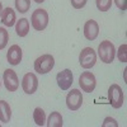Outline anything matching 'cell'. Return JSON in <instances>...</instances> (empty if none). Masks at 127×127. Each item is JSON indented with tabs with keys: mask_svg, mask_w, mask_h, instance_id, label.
I'll list each match as a JSON object with an SVG mask.
<instances>
[{
	"mask_svg": "<svg viewBox=\"0 0 127 127\" xmlns=\"http://www.w3.org/2000/svg\"><path fill=\"white\" fill-rule=\"evenodd\" d=\"M99 34V26L95 20L90 19L84 24V37L88 41H94Z\"/></svg>",
	"mask_w": 127,
	"mask_h": 127,
	"instance_id": "obj_11",
	"label": "cell"
},
{
	"mask_svg": "<svg viewBox=\"0 0 127 127\" xmlns=\"http://www.w3.org/2000/svg\"><path fill=\"white\" fill-rule=\"evenodd\" d=\"M83 104V95L78 89H72L66 95V105L70 111H78Z\"/></svg>",
	"mask_w": 127,
	"mask_h": 127,
	"instance_id": "obj_8",
	"label": "cell"
},
{
	"mask_svg": "<svg viewBox=\"0 0 127 127\" xmlns=\"http://www.w3.org/2000/svg\"><path fill=\"white\" fill-rule=\"evenodd\" d=\"M88 0H71V5L75 9H81L87 5Z\"/></svg>",
	"mask_w": 127,
	"mask_h": 127,
	"instance_id": "obj_22",
	"label": "cell"
},
{
	"mask_svg": "<svg viewBox=\"0 0 127 127\" xmlns=\"http://www.w3.org/2000/svg\"><path fill=\"white\" fill-rule=\"evenodd\" d=\"M102 126H103V127H109V126L117 127V126H118V123L116 122V120H114V118H112V117H107V118L104 120V122L102 123Z\"/></svg>",
	"mask_w": 127,
	"mask_h": 127,
	"instance_id": "obj_23",
	"label": "cell"
},
{
	"mask_svg": "<svg viewBox=\"0 0 127 127\" xmlns=\"http://www.w3.org/2000/svg\"><path fill=\"white\" fill-rule=\"evenodd\" d=\"M48 127H62V116L60 112H51L47 120Z\"/></svg>",
	"mask_w": 127,
	"mask_h": 127,
	"instance_id": "obj_16",
	"label": "cell"
},
{
	"mask_svg": "<svg viewBox=\"0 0 127 127\" xmlns=\"http://www.w3.org/2000/svg\"><path fill=\"white\" fill-rule=\"evenodd\" d=\"M0 85H1V81H0Z\"/></svg>",
	"mask_w": 127,
	"mask_h": 127,
	"instance_id": "obj_27",
	"label": "cell"
},
{
	"mask_svg": "<svg viewBox=\"0 0 127 127\" xmlns=\"http://www.w3.org/2000/svg\"><path fill=\"white\" fill-rule=\"evenodd\" d=\"M54 65H55L54 56L48 54L42 55L34 61V71H37L38 74H47L52 70Z\"/></svg>",
	"mask_w": 127,
	"mask_h": 127,
	"instance_id": "obj_4",
	"label": "cell"
},
{
	"mask_svg": "<svg viewBox=\"0 0 127 127\" xmlns=\"http://www.w3.org/2000/svg\"><path fill=\"white\" fill-rule=\"evenodd\" d=\"M114 4L117 5V8L120 10H126V6H127V0H113Z\"/></svg>",
	"mask_w": 127,
	"mask_h": 127,
	"instance_id": "obj_24",
	"label": "cell"
},
{
	"mask_svg": "<svg viewBox=\"0 0 127 127\" xmlns=\"http://www.w3.org/2000/svg\"><path fill=\"white\" fill-rule=\"evenodd\" d=\"M6 59L10 65H18L22 61V48L18 45H13L10 46L8 54H6Z\"/></svg>",
	"mask_w": 127,
	"mask_h": 127,
	"instance_id": "obj_12",
	"label": "cell"
},
{
	"mask_svg": "<svg viewBox=\"0 0 127 127\" xmlns=\"http://www.w3.org/2000/svg\"><path fill=\"white\" fill-rule=\"evenodd\" d=\"M31 24L36 31H43L48 26V13L45 9H36L31 17Z\"/></svg>",
	"mask_w": 127,
	"mask_h": 127,
	"instance_id": "obj_1",
	"label": "cell"
},
{
	"mask_svg": "<svg viewBox=\"0 0 127 127\" xmlns=\"http://www.w3.org/2000/svg\"><path fill=\"white\" fill-rule=\"evenodd\" d=\"M3 13V5H1V1H0V15Z\"/></svg>",
	"mask_w": 127,
	"mask_h": 127,
	"instance_id": "obj_25",
	"label": "cell"
},
{
	"mask_svg": "<svg viewBox=\"0 0 127 127\" xmlns=\"http://www.w3.org/2000/svg\"><path fill=\"white\" fill-rule=\"evenodd\" d=\"M108 102L113 108L118 109L123 104V92L118 84H112L108 88Z\"/></svg>",
	"mask_w": 127,
	"mask_h": 127,
	"instance_id": "obj_3",
	"label": "cell"
},
{
	"mask_svg": "<svg viewBox=\"0 0 127 127\" xmlns=\"http://www.w3.org/2000/svg\"><path fill=\"white\" fill-rule=\"evenodd\" d=\"M95 4H97L98 10H100V12H107L112 6V0H95Z\"/></svg>",
	"mask_w": 127,
	"mask_h": 127,
	"instance_id": "obj_19",
	"label": "cell"
},
{
	"mask_svg": "<svg viewBox=\"0 0 127 127\" xmlns=\"http://www.w3.org/2000/svg\"><path fill=\"white\" fill-rule=\"evenodd\" d=\"M79 85L83 92H87V93L94 92L95 87H97V80H95L94 74L90 71H84L79 78Z\"/></svg>",
	"mask_w": 127,
	"mask_h": 127,
	"instance_id": "obj_6",
	"label": "cell"
},
{
	"mask_svg": "<svg viewBox=\"0 0 127 127\" xmlns=\"http://www.w3.org/2000/svg\"><path fill=\"white\" fill-rule=\"evenodd\" d=\"M12 118V109L8 102L5 100H0V122L3 123H8L10 122Z\"/></svg>",
	"mask_w": 127,
	"mask_h": 127,
	"instance_id": "obj_14",
	"label": "cell"
},
{
	"mask_svg": "<svg viewBox=\"0 0 127 127\" xmlns=\"http://www.w3.org/2000/svg\"><path fill=\"white\" fill-rule=\"evenodd\" d=\"M3 81L8 92H15L19 88V80L14 70L8 69L3 74Z\"/></svg>",
	"mask_w": 127,
	"mask_h": 127,
	"instance_id": "obj_7",
	"label": "cell"
},
{
	"mask_svg": "<svg viewBox=\"0 0 127 127\" xmlns=\"http://www.w3.org/2000/svg\"><path fill=\"white\" fill-rule=\"evenodd\" d=\"M15 8L19 13H27L31 8V0H15Z\"/></svg>",
	"mask_w": 127,
	"mask_h": 127,
	"instance_id": "obj_18",
	"label": "cell"
},
{
	"mask_svg": "<svg viewBox=\"0 0 127 127\" xmlns=\"http://www.w3.org/2000/svg\"><path fill=\"white\" fill-rule=\"evenodd\" d=\"M33 120L36 122L37 126H43L46 123V114H45V111L42 108H36L34 112H33Z\"/></svg>",
	"mask_w": 127,
	"mask_h": 127,
	"instance_id": "obj_17",
	"label": "cell"
},
{
	"mask_svg": "<svg viewBox=\"0 0 127 127\" xmlns=\"http://www.w3.org/2000/svg\"><path fill=\"white\" fill-rule=\"evenodd\" d=\"M0 18H1V22L5 27H13L15 23V12L10 6H8L3 9V13L0 15Z\"/></svg>",
	"mask_w": 127,
	"mask_h": 127,
	"instance_id": "obj_13",
	"label": "cell"
},
{
	"mask_svg": "<svg viewBox=\"0 0 127 127\" xmlns=\"http://www.w3.org/2000/svg\"><path fill=\"white\" fill-rule=\"evenodd\" d=\"M22 88L26 94H33L38 88V79L33 72H27L22 80Z\"/></svg>",
	"mask_w": 127,
	"mask_h": 127,
	"instance_id": "obj_9",
	"label": "cell"
},
{
	"mask_svg": "<svg viewBox=\"0 0 127 127\" xmlns=\"http://www.w3.org/2000/svg\"><path fill=\"white\" fill-rule=\"evenodd\" d=\"M98 55L104 64H111L116 56L114 45L111 41H102V43L98 46Z\"/></svg>",
	"mask_w": 127,
	"mask_h": 127,
	"instance_id": "obj_2",
	"label": "cell"
},
{
	"mask_svg": "<svg viewBox=\"0 0 127 127\" xmlns=\"http://www.w3.org/2000/svg\"><path fill=\"white\" fill-rule=\"evenodd\" d=\"M79 62L81 67L84 69H90L95 65L97 62V54L92 47H85L84 50H81L80 55H79Z\"/></svg>",
	"mask_w": 127,
	"mask_h": 127,
	"instance_id": "obj_5",
	"label": "cell"
},
{
	"mask_svg": "<svg viewBox=\"0 0 127 127\" xmlns=\"http://www.w3.org/2000/svg\"><path fill=\"white\" fill-rule=\"evenodd\" d=\"M15 32L19 37H26L29 32V20L27 18L19 19L15 24Z\"/></svg>",
	"mask_w": 127,
	"mask_h": 127,
	"instance_id": "obj_15",
	"label": "cell"
},
{
	"mask_svg": "<svg viewBox=\"0 0 127 127\" xmlns=\"http://www.w3.org/2000/svg\"><path fill=\"white\" fill-rule=\"evenodd\" d=\"M72 72L71 70L69 69H65V70H62L57 74V76H56V80H57V84H59V87L61 88V90H67L70 87H71V84H72Z\"/></svg>",
	"mask_w": 127,
	"mask_h": 127,
	"instance_id": "obj_10",
	"label": "cell"
},
{
	"mask_svg": "<svg viewBox=\"0 0 127 127\" xmlns=\"http://www.w3.org/2000/svg\"><path fill=\"white\" fill-rule=\"evenodd\" d=\"M126 48H127V45H126V43L121 45V47L118 48L117 56H118V60L122 61V62H126V61H127V57H126Z\"/></svg>",
	"mask_w": 127,
	"mask_h": 127,
	"instance_id": "obj_21",
	"label": "cell"
},
{
	"mask_svg": "<svg viewBox=\"0 0 127 127\" xmlns=\"http://www.w3.org/2000/svg\"><path fill=\"white\" fill-rule=\"evenodd\" d=\"M8 41H9L8 31L5 28H3V27H0V50H3V48L6 47Z\"/></svg>",
	"mask_w": 127,
	"mask_h": 127,
	"instance_id": "obj_20",
	"label": "cell"
},
{
	"mask_svg": "<svg viewBox=\"0 0 127 127\" xmlns=\"http://www.w3.org/2000/svg\"><path fill=\"white\" fill-rule=\"evenodd\" d=\"M34 1H36V3H38V4H41V3H43L45 0H34Z\"/></svg>",
	"mask_w": 127,
	"mask_h": 127,
	"instance_id": "obj_26",
	"label": "cell"
}]
</instances>
